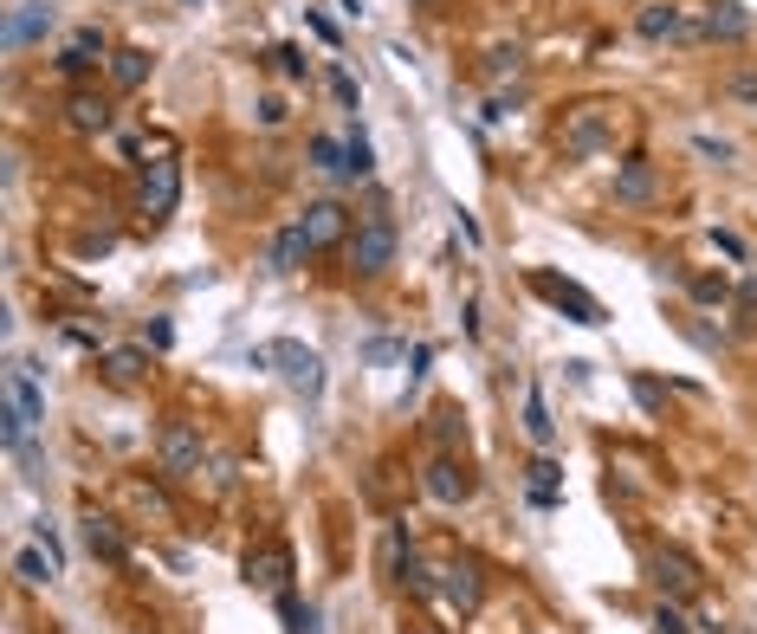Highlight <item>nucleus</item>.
Wrapping results in <instances>:
<instances>
[{
	"mask_svg": "<svg viewBox=\"0 0 757 634\" xmlns=\"http://www.w3.org/2000/svg\"><path fill=\"white\" fill-rule=\"evenodd\" d=\"M266 363L279 369V382L292 395H305V402H318V395H324V356L311 350V343L279 337V343H266Z\"/></svg>",
	"mask_w": 757,
	"mask_h": 634,
	"instance_id": "1",
	"label": "nucleus"
},
{
	"mask_svg": "<svg viewBox=\"0 0 757 634\" xmlns=\"http://www.w3.org/2000/svg\"><path fill=\"white\" fill-rule=\"evenodd\" d=\"M531 292H538L544 305H557L563 317H570V324H589V330H596V324H609V311H602L596 298L583 292V285H576V279H563V272H550V266L531 272Z\"/></svg>",
	"mask_w": 757,
	"mask_h": 634,
	"instance_id": "2",
	"label": "nucleus"
},
{
	"mask_svg": "<svg viewBox=\"0 0 757 634\" xmlns=\"http://www.w3.org/2000/svg\"><path fill=\"white\" fill-rule=\"evenodd\" d=\"M343 253H350V266L363 272V279H382V272L395 266V227H389V214H369L363 227L350 233Z\"/></svg>",
	"mask_w": 757,
	"mask_h": 634,
	"instance_id": "3",
	"label": "nucleus"
},
{
	"mask_svg": "<svg viewBox=\"0 0 757 634\" xmlns=\"http://www.w3.org/2000/svg\"><path fill=\"white\" fill-rule=\"evenodd\" d=\"M175 201H182V162L156 156L143 169V182H136V214H143V220H169Z\"/></svg>",
	"mask_w": 757,
	"mask_h": 634,
	"instance_id": "4",
	"label": "nucleus"
},
{
	"mask_svg": "<svg viewBox=\"0 0 757 634\" xmlns=\"http://www.w3.org/2000/svg\"><path fill=\"white\" fill-rule=\"evenodd\" d=\"M609 143H615V130H609V110L602 104H583L563 117V156H602Z\"/></svg>",
	"mask_w": 757,
	"mask_h": 634,
	"instance_id": "5",
	"label": "nucleus"
},
{
	"mask_svg": "<svg viewBox=\"0 0 757 634\" xmlns=\"http://www.w3.org/2000/svg\"><path fill=\"white\" fill-rule=\"evenodd\" d=\"M246 589H266V596H279V589H292V550L285 544H253L240 563Z\"/></svg>",
	"mask_w": 757,
	"mask_h": 634,
	"instance_id": "6",
	"label": "nucleus"
},
{
	"mask_svg": "<svg viewBox=\"0 0 757 634\" xmlns=\"http://www.w3.org/2000/svg\"><path fill=\"white\" fill-rule=\"evenodd\" d=\"M52 26H59V7H52V0L13 7V13H7V26H0V46H7V52H26V46H39Z\"/></svg>",
	"mask_w": 757,
	"mask_h": 634,
	"instance_id": "7",
	"label": "nucleus"
},
{
	"mask_svg": "<svg viewBox=\"0 0 757 634\" xmlns=\"http://www.w3.org/2000/svg\"><path fill=\"white\" fill-rule=\"evenodd\" d=\"M156 453H162V473H175V479H188V473H201V434L195 427H162V440H156Z\"/></svg>",
	"mask_w": 757,
	"mask_h": 634,
	"instance_id": "8",
	"label": "nucleus"
},
{
	"mask_svg": "<svg viewBox=\"0 0 757 634\" xmlns=\"http://www.w3.org/2000/svg\"><path fill=\"white\" fill-rule=\"evenodd\" d=\"M440 596H447L460 615H473V609H479V596H486V583H479V563H473V557L440 563Z\"/></svg>",
	"mask_w": 757,
	"mask_h": 634,
	"instance_id": "9",
	"label": "nucleus"
},
{
	"mask_svg": "<svg viewBox=\"0 0 757 634\" xmlns=\"http://www.w3.org/2000/svg\"><path fill=\"white\" fill-rule=\"evenodd\" d=\"M298 227H305V240L318 246V253L324 246H350V214H343L337 201H311V208L298 214Z\"/></svg>",
	"mask_w": 757,
	"mask_h": 634,
	"instance_id": "10",
	"label": "nucleus"
},
{
	"mask_svg": "<svg viewBox=\"0 0 757 634\" xmlns=\"http://www.w3.org/2000/svg\"><path fill=\"white\" fill-rule=\"evenodd\" d=\"M648 576H654L660 596H693V589H699L693 557H680V550H654V557H648Z\"/></svg>",
	"mask_w": 757,
	"mask_h": 634,
	"instance_id": "11",
	"label": "nucleus"
},
{
	"mask_svg": "<svg viewBox=\"0 0 757 634\" xmlns=\"http://www.w3.org/2000/svg\"><path fill=\"white\" fill-rule=\"evenodd\" d=\"M421 486H428L440 505H460V499H473V473H466L460 460H447V453H440V460L428 466V473H421Z\"/></svg>",
	"mask_w": 757,
	"mask_h": 634,
	"instance_id": "12",
	"label": "nucleus"
},
{
	"mask_svg": "<svg viewBox=\"0 0 757 634\" xmlns=\"http://www.w3.org/2000/svg\"><path fill=\"white\" fill-rule=\"evenodd\" d=\"M699 33H706V39H725V46H738V39H751V13L738 7V0H719V7H706Z\"/></svg>",
	"mask_w": 757,
	"mask_h": 634,
	"instance_id": "13",
	"label": "nucleus"
},
{
	"mask_svg": "<svg viewBox=\"0 0 757 634\" xmlns=\"http://www.w3.org/2000/svg\"><path fill=\"white\" fill-rule=\"evenodd\" d=\"M85 550L98 563H110V570H123V563H130V544H123V531L110 525V518H85Z\"/></svg>",
	"mask_w": 757,
	"mask_h": 634,
	"instance_id": "14",
	"label": "nucleus"
},
{
	"mask_svg": "<svg viewBox=\"0 0 757 634\" xmlns=\"http://www.w3.org/2000/svg\"><path fill=\"white\" fill-rule=\"evenodd\" d=\"M615 201H628V208L654 201V162L648 156H628L622 169H615Z\"/></svg>",
	"mask_w": 757,
	"mask_h": 634,
	"instance_id": "15",
	"label": "nucleus"
},
{
	"mask_svg": "<svg viewBox=\"0 0 757 634\" xmlns=\"http://www.w3.org/2000/svg\"><path fill=\"white\" fill-rule=\"evenodd\" d=\"M149 65H156V59H149L143 46H117V52H110V85H117V91H143L149 85Z\"/></svg>",
	"mask_w": 757,
	"mask_h": 634,
	"instance_id": "16",
	"label": "nucleus"
},
{
	"mask_svg": "<svg viewBox=\"0 0 757 634\" xmlns=\"http://www.w3.org/2000/svg\"><path fill=\"white\" fill-rule=\"evenodd\" d=\"M65 117H72V130H85V136H104L110 130V104L98 98V91H72Z\"/></svg>",
	"mask_w": 757,
	"mask_h": 634,
	"instance_id": "17",
	"label": "nucleus"
},
{
	"mask_svg": "<svg viewBox=\"0 0 757 634\" xmlns=\"http://www.w3.org/2000/svg\"><path fill=\"white\" fill-rule=\"evenodd\" d=\"M311 253H318V246H311V240H305V227L292 220V227H285L279 240H272V272H298Z\"/></svg>",
	"mask_w": 757,
	"mask_h": 634,
	"instance_id": "18",
	"label": "nucleus"
},
{
	"mask_svg": "<svg viewBox=\"0 0 757 634\" xmlns=\"http://www.w3.org/2000/svg\"><path fill=\"white\" fill-rule=\"evenodd\" d=\"M525 479H531V505H544V512H550V505H557V486H563V466L538 453V460L525 466Z\"/></svg>",
	"mask_w": 757,
	"mask_h": 634,
	"instance_id": "19",
	"label": "nucleus"
},
{
	"mask_svg": "<svg viewBox=\"0 0 757 634\" xmlns=\"http://www.w3.org/2000/svg\"><path fill=\"white\" fill-rule=\"evenodd\" d=\"M13 576H20V583H52V576H59V557H52L46 544L39 550H13Z\"/></svg>",
	"mask_w": 757,
	"mask_h": 634,
	"instance_id": "20",
	"label": "nucleus"
},
{
	"mask_svg": "<svg viewBox=\"0 0 757 634\" xmlns=\"http://www.w3.org/2000/svg\"><path fill=\"white\" fill-rule=\"evenodd\" d=\"M369 169H376V149H369V130H363V123H350V136H343V175H356V182H363Z\"/></svg>",
	"mask_w": 757,
	"mask_h": 634,
	"instance_id": "21",
	"label": "nucleus"
},
{
	"mask_svg": "<svg viewBox=\"0 0 757 634\" xmlns=\"http://www.w3.org/2000/svg\"><path fill=\"white\" fill-rule=\"evenodd\" d=\"M525 434L538 440V447H550V440H557V421H550L544 389H525Z\"/></svg>",
	"mask_w": 757,
	"mask_h": 634,
	"instance_id": "22",
	"label": "nucleus"
},
{
	"mask_svg": "<svg viewBox=\"0 0 757 634\" xmlns=\"http://www.w3.org/2000/svg\"><path fill=\"white\" fill-rule=\"evenodd\" d=\"M680 7H641V20H635V33L641 39H680Z\"/></svg>",
	"mask_w": 757,
	"mask_h": 634,
	"instance_id": "23",
	"label": "nucleus"
},
{
	"mask_svg": "<svg viewBox=\"0 0 757 634\" xmlns=\"http://www.w3.org/2000/svg\"><path fill=\"white\" fill-rule=\"evenodd\" d=\"M143 369H149V356H143V350H110V356H104V376L117 382V389L143 382Z\"/></svg>",
	"mask_w": 757,
	"mask_h": 634,
	"instance_id": "24",
	"label": "nucleus"
},
{
	"mask_svg": "<svg viewBox=\"0 0 757 634\" xmlns=\"http://www.w3.org/2000/svg\"><path fill=\"white\" fill-rule=\"evenodd\" d=\"M395 583H402L408 596H440V570H428L421 557H408L402 570H395Z\"/></svg>",
	"mask_w": 757,
	"mask_h": 634,
	"instance_id": "25",
	"label": "nucleus"
},
{
	"mask_svg": "<svg viewBox=\"0 0 757 634\" xmlns=\"http://www.w3.org/2000/svg\"><path fill=\"white\" fill-rule=\"evenodd\" d=\"M686 292H693V305H725V298H732V279H725V272H693Z\"/></svg>",
	"mask_w": 757,
	"mask_h": 634,
	"instance_id": "26",
	"label": "nucleus"
},
{
	"mask_svg": "<svg viewBox=\"0 0 757 634\" xmlns=\"http://www.w3.org/2000/svg\"><path fill=\"white\" fill-rule=\"evenodd\" d=\"M279 622H285V628H292V634H318V615H311V609H305V602H298V596H292V589H279Z\"/></svg>",
	"mask_w": 757,
	"mask_h": 634,
	"instance_id": "27",
	"label": "nucleus"
},
{
	"mask_svg": "<svg viewBox=\"0 0 757 634\" xmlns=\"http://www.w3.org/2000/svg\"><path fill=\"white\" fill-rule=\"evenodd\" d=\"M518 65H525V52H518V46H492L486 52V78H512Z\"/></svg>",
	"mask_w": 757,
	"mask_h": 634,
	"instance_id": "28",
	"label": "nucleus"
},
{
	"mask_svg": "<svg viewBox=\"0 0 757 634\" xmlns=\"http://www.w3.org/2000/svg\"><path fill=\"white\" fill-rule=\"evenodd\" d=\"M311 162H318V169H337V175H343V143H330V136H311Z\"/></svg>",
	"mask_w": 757,
	"mask_h": 634,
	"instance_id": "29",
	"label": "nucleus"
},
{
	"mask_svg": "<svg viewBox=\"0 0 757 634\" xmlns=\"http://www.w3.org/2000/svg\"><path fill=\"white\" fill-rule=\"evenodd\" d=\"M654 634H693V622H686L673 602H660V609H654Z\"/></svg>",
	"mask_w": 757,
	"mask_h": 634,
	"instance_id": "30",
	"label": "nucleus"
},
{
	"mask_svg": "<svg viewBox=\"0 0 757 634\" xmlns=\"http://www.w3.org/2000/svg\"><path fill=\"white\" fill-rule=\"evenodd\" d=\"M266 59H272V65H279V72H285V78H305V52H298V46H272V52H266Z\"/></svg>",
	"mask_w": 757,
	"mask_h": 634,
	"instance_id": "31",
	"label": "nucleus"
},
{
	"mask_svg": "<svg viewBox=\"0 0 757 634\" xmlns=\"http://www.w3.org/2000/svg\"><path fill=\"white\" fill-rule=\"evenodd\" d=\"M330 91H337V98L350 104V110H356V98H363V85H356V78L343 72V65H330Z\"/></svg>",
	"mask_w": 757,
	"mask_h": 634,
	"instance_id": "32",
	"label": "nucleus"
},
{
	"mask_svg": "<svg viewBox=\"0 0 757 634\" xmlns=\"http://www.w3.org/2000/svg\"><path fill=\"white\" fill-rule=\"evenodd\" d=\"M91 65H98V59H91V52H78V46H65V52H59V72H65V78H85Z\"/></svg>",
	"mask_w": 757,
	"mask_h": 634,
	"instance_id": "33",
	"label": "nucleus"
},
{
	"mask_svg": "<svg viewBox=\"0 0 757 634\" xmlns=\"http://www.w3.org/2000/svg\"><path fill=\"white\" fill-rule=\"evenodd\" d=\"M460 434H466V427H460V415H453V408H440V415H434V440H440V447H453Z\"/></svg>",
	"mask_w": 757,
	"mask_h": 634,
	"instance_id": "34",
	"label": "nucleus"
},
{
	"mask_svg": "<svg viewBox=\"0 0 757 634\" xmlns=\"http://www.w3.org/2000/svg\"><path fill=\"white\" fill-rule=\"evenodd\" d=\"M738 324H757V279H745V285H738Z\"/></svg>",
	"mask_w": 757,
	"mask_h": 634,
	"instance_id": "35",
	"label": "nucleus"
},
{
	"mask_svg": "<svg viewBox=\"0 0 757 634\" xmlns=\"http://www.w3.org/2000/svg\"><path fill=\"white\" fill-rule=\"evenodd\" d=\"M693 149L706 162H732V143H719V136H693Z\"/></svg>",
	"mask_w": 757,
	"mask_h": 634,
	"instance_id": "36",
	"label": "nucleus"
},
{
	"mask_svg": "<svg viewBox=\"0 0 757 634\" xmlns=\"http://www.w3.org/2000/svg\"><path fill=\"white\" fill-rule=\"evenodd\" d=\"M259 123H266V130H279V123H285V98H259Z\"/></svg>",
	"mask_w": 757,
	"mask_h": 634,
	"instance_id": "37",
	"label": "nucleus"
},
{
	"mask_svg": "<svg viewBox=\"0 0 757 634\" xmlns=\"http://www.w3.org/2000/svg\"><path fill=\"white\" fill-rule=\"evenodd\" d=\"M635 402H641V408H660V402H667V395H660V382H648V376H635Z\"/></svg>",
	"mask_w": 757,
	"mask_h": 634,
	"instance_id": "38",
	"label": "nucleus"
},
{
	"mask_svg": "<svg viewBox=\"0 0 757 634\" xmlns=\"http://www.w3.org/2000/svg\"><path fill=\"white\" fill-rule=\"evenodd\" d=\"M428 363H434V350H428V343H415V356H408V382L428 376Z\"/></svg>",
	"mask_w": 757,
	"mask_h": 634,
	"instance_id": "39",
	"label": "nucleus"
},
{
	"mask_svg": "<svg viewBox=\"0 0 757 634\" xmlns=\"http://www.w3.org/2000/svg\"><path fill=\"white\" fill-rule=\"evenodd\" d=\"M512 110H518V98H505V91H499V98H486V123H505Z\"/></svg>",
	"mask_w": 757,
	"mask_h": 634,
	"instance_id": "40",
	"label": "nucleus"
},
{
	"mask_svg": "<svg viewBox=\"0 0 757 634\" xmlns=\"http://www.w3.org/2000/svg\"><path fill=\"white\" fill-rule=\"evenodd\" d=\"M712 240H719L725 259H745V240H738V233H712Z\"/></svg>",
	"mask_w": 757,
	"mask_h": 634,
	"instance_id": "41",
	"label": "nucleus"
},
{
	"mask_svg": "<svg viewBox=\"0 0 757 634\" xmlns=\"http://www.w3.org/2000/svg\"><path fill=\"white\" fill-rule=\"evenodd\" d=\"M311 33H318V39H324V46H337V39H343V33H337V26H330V20H324V13H311Z\"/></svg>",
	"mask_w": 757,
	"mask_h": 634,
	"instance_id": "42",
	"label": "nucleus"
},
{
	"mask_svg": "<svg viewBox=\"0 0 757 634\" xmlns=\"http://www.w3.org/2000/svg\"><path fill=\"white\" fill-rule=\"evenodd\" d=\"M337 7H343V13H350V20H363V0H337Z\"/></svg>",
	"mask_w": 757,
	"mask_h": 634,
	"instance_id": "43",
	"label": "nucleus"
},
{
	"mask_svg": "<svg viewBox=\"0 0 757 634\" xmlns=\"http://www.w3.org/2000/svg\"><path fill=\"white\" fill-rule=\"evenodd\" d=\"M421 7H428V0H421Z\"/></svg>",
	"mask_w": 757,
	"mask_h": 634,
	"instance_id": "44",
	"label": "nucleus"
}]
</instances>
